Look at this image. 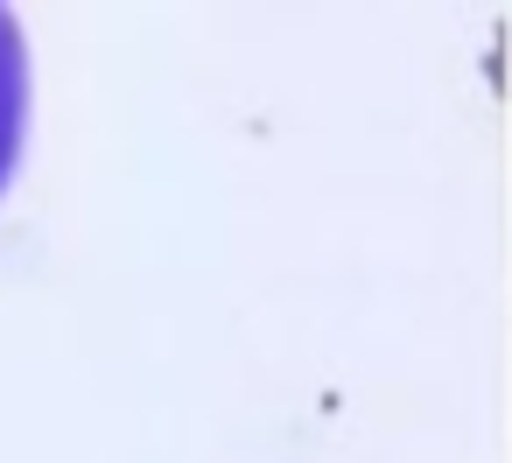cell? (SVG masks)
<instances>
[{
	"label": "cell",
	"instance_id": "1",
	"mask_svg": "<svg viewBox=\"0 0 512 463\" xmlns=\"http://www.w3.org/2000/svg\"><path fill=\"white\" fill-rule=\"evenodd\" d=\"M22 141H29V43L22 22L0 8V197L22 169Z\"/></svg>",
	"mask_w": 512,
	"mask_h": 463
}]
</instances>
